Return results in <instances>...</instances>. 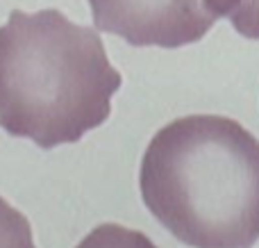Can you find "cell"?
Listing matches in <instances>:
<instances>
[{
	"instance_id": "6da1fadb",
	"label": "cell",
	"mask_w": 259,
	"mask_h": 248,
	"mask_svg": "<svg viewBox=\"0 0 259 248\" xmlns=\"http://www.w3.org/2000/svg\"><path fill=\"white\" fill-rule=\"evenodd\" d=\"M150 214L191 248L259 241V139L239 121L182 116L148 144L139 173Z\"/></svg>"
},
{
	"instance_id": "7a4b0ae2",
	"label": "cell",
	"mask_w": 259,
	"mask_h": 248,
	"mask_svg": "<svg viewBox=\"0 0 259 248\" xmlns=\"http://www.w3.org/2000/svg\"><path fill=\"white\" fill-rule=\"evenodd\" d=\"M121 82L98 32L57 9H14L0 27V128L12 137L75 144L109 118Z\"/></svg>"
},
{
	"instance_id": "3957f363",
	"label": "cell",
	"mask_w": 259,
	"mask_h": 248,
	"mask_svg": "<svg viewBox=\"0 0 259 248\" xmlns=\"http://www.w3.org/2000/svg\"><path fill=\"white\" fill-rule=\"evenodd\" d=\"M89 5L98 30L139 48L196 44L216 23L202 0H89Z\"/></svg>"
},
{
	"instance_id": "277c9868",
	"label": "cell",
	"mask_w": 259,
	"mask_h": 248,
	"mask_svg": "<svg viewBox=\"0 0 259 248\" xmlns=\"http://www.w3.org/2000/svg\"><path fill=\"white\" fill-rule=\"evenodd\" d=\"M216 18L223 16L239 34L259 39V0H202Z\"/></svg>"
},
{
	"instance_id": "5b68a950",
	"label": "cell",
	"mask_w": 259,
	"mask_h": 248,
	"mask_svg": "<svg viewBox=\"0 0 259 248\" xmlns=\"http://www.w3.org/2000/svg\"><path fill=\"white\" fill-rule=\"evenodd\" d=\"M75 248H157L143 232L118 223L96 226Z\"/></svg>"
},
{
	"instance_id": "8992f818",
	"label": "cell",
	"mask_w": 259,
	"mask_h": 248,
	"mask_svg": "<svg viewBox=\"0 0 259 248\" xmlns=\"http://www.w3.org/2000/svg\"><path fill=\"white\" fill-rule=\"evenodd\" d=\"M0 248H36L30 221L5 198H0Z\"/></svg>"
}]
</instances>
